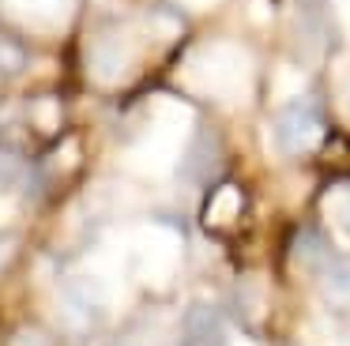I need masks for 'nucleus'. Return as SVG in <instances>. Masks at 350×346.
Here are the masks:
<instances>
[{
    "label": "nucleus",
    "instance_id": "1",
    "mask_svg": "<svg viewBox=\"0 0 350 346\" xmlns=\"http://www.w3.org/2000/svg\"><path fill=\"white\" fill-rule=\"evenodd\" d=\"M271 139L279 155H305L324 139V109L317 98H294L271 120Z\"/></svg>",
    "mask_w": 350,
    "mask_h": 346
},
{
    "label": "nucleus",
    "instance_id": "2",
    "mask_svg": "<svg viewBox=\"0 0 350 346\" xmlns=\"http://www.w3.org/2000/svg\"><path fill=\"white\" fill-rule=\"evenodd\" d=\"M181 346H230L226 316L207 301H192L181 316Z\"/></svg>",
    "mask_w": 350,
    "mask_h": 346
},
{
    "label": "nucleus",
    "instance_id": "3",
    "mask_svg": "<svg viewBox=\"0 0 350 346\" xmlns=\"http://www.w3.org/2000/svg\"><path fill=\"white\" fill-rule=\"evenodd\" d=\"M219 162H222V143H219V135H215L211 128H200V132L192 135L189 150H185L181 177L192 181V185H200V181H207V177H215V173H219Z\"/></svg>",
    "mask_w": 350,
    "mask_h": 346
},
{
    "label": "nucleus",
    "instance_id": "4",
    "mask_svg": "<svg viewBox=\"0 0 350 346\" xmlns=\"http://www.w3.org/2000/svg\"><path fill=\"white\" fill-rule=\"evenodd\" d=\"M98 293L91 290L87 282H72L64 286L61 293V312H64V323H68L72 331H87L94 320H98Z\"/></svg>",
    "mask_w": 350,
    "mask_h": 346
},
{
    "label": "nucleus",
    "instance_id": "5",
    "mask_svg": "<svg viewBox=\"0 0 350 346\" xmlns=\"http://www.w3.org/2000/svg\"><path fill=\"white\" fill-rule=\"evenodd\" d=\"M290 252H294V260L301 263L309 275H317V271L324 267V263L332 260L339 248L327 241V233L320 230V226H301V230H297V237H294V245H290Z\"/></svg>",
    "mask_w": 350,
    "mask_h": 346
},
{
    "label": "nucleus",
    "instance_id": "6",
    "mask_svg": "<svg viewBox=\"0 0 350 346\" xmlns=\"http://www.w3.org/2000/svg\"><path fill=\"white\" fill-rule=\"evenodd\" d=\"M312 278H317V286L324 290L327 301H339V305H342V301H350V256L335 252Z\"/></svg>",
    "mask_w": 350,
    "mask_h": 346
},
{
    "label": "nucleus",
    "instance_id": "7",
    "mask_svg": "<svg viewBox=\"0 0 350 346\" xmlns=\"http://www.w3.org/2000/svg\"><path fill=\"white\" fill-rule=\"evenodd\" d=\"M19 173H23V162H19L16 150H4L0 147V188H12L19 181Z\"/></svg>",
    "mask_w": 350,
    "mask_h": 346
},
{
    "label": "nucleus",
    "instance_id": "8",
    "mask_svg": "<svg viewBox=\"0 0 350 346\" xmlns=\"http://www.w3.org/2000/svg\"><path fill=\"white\" fill-rule=\"evenodd\" d=\"M335 218L342 222V230H350V185L339 188V196H335Z\"/></svg>",
    "mask_w": 350,
    "mask_h": 346
},
{
    "label": "nucleus",
    "instance_id": "9",
    "mask_svg": "<svg viewBox=\"0 0 350 346\" xmlns=\"http://www.w3.org/2000/svg\"><path fill=\"white\" fill-rule=\"evenodd\" d=\"M12 346H49V343H46V335H42V331L27 328V331H19V335H16V343H12Z\"/></svg>",
    "mask_w": 350,
    "mask_h": 346
},
{
    "label": "nucleus",
    "instance_id": "10",
    "mask_svg": "<svg viewBox=\"0 0 350 346\" xmlns=\"http://www.w3.org/2000/svg\"><path fill=\"white\" fill-rule=\"evenodd\" d=\"M301 4H320V0H301Z\"/></svg>",
    "mask_w": 350,
    "mask_h": 346
}]
</instances>
